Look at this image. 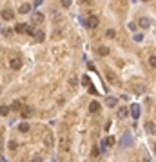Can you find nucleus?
Instances as JSON below:
<instances>
[{
  "label": "nucleus",
  "mask_w": 156,
  "mask_h": 162,
  "mask_svg": "<svg viewBox=\"0 0 156 162\" xmlns=\"http://www.w3.org/2000/svg\"><path fill=\"white\" fill-rule=\"evenodd\" d=\"M104 75H105V80H107L109 84H113V86H118V84H120V78H118V77H116L113 71L105 69V73H104Z\"/></svg>",
  "instance_id": "1"
},
{
  "label": "nucleus",
  "mask_w": 156,
  "mask_h": 162,
  "mask_svg": "<svg viewBox=\"0 0 156 162\" xmlns=\"http://www.w3.org/2000/svg\"><path fill=\"white\" fill-rule=\"evenodd\" d=\"M98 24H100V20H98V16H96V15H89V16L85 18V26H87L89 29H95Z\"/></svg>",
  "instance_id": "2"
},
{
  "label": "nucleus",
  "mask_w": 156,
  "mask_h": 162,
  "mask_svg": "<svg viewBox=\"0 0 156 162\" xmlns=\"http://www.w3.org/2000/svg\"><path fill=\"white\" fill-rule=\"evenodd\" d=\"M44 18H45V16H44L42 13H38V11H36V13H33V15H31V24H42V22H44Z\"/></svg>",
  "instance_id": "3"
},
{
  "label": "nucleus",
  "mask_w": 156,
  "mask_h": 162,
  "mask_svg": "<svg viewBox=\"0 0 156 162\" xmlns=\"http://www.w3.org/2000/svg\"><path fill=\"white\" fill-rule=\"evenodd\" d=\"M151 24H153V22H151V18H147V16H142V18L138 20V26H140L142 29H149V27H151Z\"/></svg>",
  "instance_id": "4"
},
{
  "label": "nucleus",
  "mask_w": 156,
  "mask_h": 162,
  "mask_svg": "<svg viewBox=\"0 0 156 162\" xmlns=\"http://www.w3.org/2000/svg\"><path fill=\"white\" fill-rule=\"evenodd\" d=\"M9 67H11V69H20V67H22V60L16 58V57H13V58L9 60Z\"/></svg>",
  "instance_id": "5"
},
{
  "label": "nucleus",
  "mask_w": 156,
  "mask_h": 162,
  "mask_svg": "<svg viewBox=\"0 0 156 162\" xmlns=\"http://www.w3.org/2000/svg\"><path fill=\"white\" fill-rule=\"evenodd\" d=\"M2 18L4 20H13L15 18V11L13 9H2Z\"/></svg>",
  "instance_id": "6"
},
{
  "label": "nucleus",
  "mask_w": 156,
  "mask_h": 162,
  "mask_svg": "<svg viewBox=\"0 0 156 162\" xmlns=\"http://www.w3.org/2000/svg\"><path fill=\"white\" fill-rule=\"evenodd\" d=\"M129 113H131V117L136 120V119L140 117V106H138V104H133V106H131V109H129Z\"/></svg>",
  "instance_id": "7"
},
{
  "label": "nucleus",
  "mask_w": 156,
  "mask_h": 162,
  "mask_svg": "<svg viewBox=\"0 0 156 162\" xmlns=\"http://www.w3.org/2000/svg\"><path fill=\"white\" fill-rule=\"evenodd\" d=\"M22 117H24V119H31V117H33V108H29V106L24 108V106H22Z\"/></svg>",
  "instance_id": "8"
},
{
  "label": "nucleus",
  "mask_w": 156,
  "mask_h": 162,
  "mask_svg": "<svg viewBox=\"0 0 156 162\" xmlns=\"http://www.w3.org/2000/svg\"><path fill=\"white\" fill-rule=\"evenodd\" d=\"M89 111H91V113H98V111H100V104H98L96 100H91V104H89Z\"/></svg>",
  "instance_id": "9"
},
{
  "label": "nucleus",
  "mask_w": 156,
  "mask_h": 162,
  "mask_svg": "<svg viewBox=\"0 0 156 162\" xmlns=\"http://www.w3.org/2000/svg\"><path fill=\"white\" fill-rule=\"evenodd\" d=\"M44 144H45L47 148H51V146H53V135H51L49 131H47V133L44 135Z\"/></svg>",
  "instance_id": "10"
},
{
  "label": "nucleus",
  "mask_w": 156,
  "mask_h": 162,
  "mask_svg": "<svg viewBox=\"0 0 156 162\" xmlns=\"http://www.w3.org/2000/svg\"><path fill=\"white\" fill-rule=\"evenodd\" d=\"M60 151H69V140L65 137L60 139Z\"/></svg>",
  "instance_id": "11"
},
{
  "label": "nucleus",
  "mask_w": 156,
  "mask_h": 162,
  "mask_svg": "<svg viewBox=\"0 0 156 162\" xmlns=\"http://www.w3.org/2000/svg\"><path fill=\"white\" fill-rule=\"evenodd\" d=\"M98 55H102V57H107V55H109V47H105V46H100V47H98Z\"/></svg>",
  "instance_id": "12"
},
{
  "label": "nucleus",
  "mask_w": 156,
  "mask_h": 162,
  "mask_svg": "<svg viewBox=\"0 0 156 162\" xmlns=\"http://www.w3.org/2000/svg\"><path fill=\"white\" fill-rule=\"evenodd\" d=\"M29 9H31V5H29V4H22V5H20V9H18V11H20V13H22V15H25V13H29Z\"/></svg>",
  "instance_id": "13"
},
{
  "label": "nucleus",
  "mask_w": 156,
  "mask_h": 162,
  "mask_svg": "<svg viewBox=\"0 0 156 162\" xmlns=\"http://www.w3.org/2000/svg\"><path fill=\"white\" fill-rule=\"evenodd\" d=\"M25 27H27L25 24H16V26H15V31H16V33H25Z\"/></svg>",
  "instance_id": "14"
},
{
  "label": "nucleus",
  "mask_w": 156,
  "mask_h": 162,
  "mask_svg": "<svg viewBox=\"0 0 156 162\" xmlns=\"http://www.w3.org/2000/svg\"><path fill=\"white\" fill-rule=\"evenodd\" d=\"M116 102H118V100H116V98H115V97H109V98H107V100H105V104H107V106H109V108H115V106H116Z\"/></svg>",
  "instance_id": "15"
},
{
  "label": "nucleus",
  "mask_w": 156,
  "mask_h": 162,
  "mask_svg": "<svg viewBox=\"0 0 156 162\" xmlns=\"http://www.w3.org/2000/svg\"><path fill=\"white\" fill-rule=\"evenodd\" d=\"M127 115H129V109H127V108H120V111H118V117H120V119H125Z\"/></svg>",
  "instance_id": "16"
},
{
  "label": "nucleus",
  "mask_w": 156,
  "mask_h": 162,
  "mask_svg": "<svg viewBox=\"0 0 156 162\" xmlns=\"http://www.w3.org/2000/svg\"><path fill=\"white\" fill-rule=\"evenodd\" d=\"M18 129H20L22 133H27V131H29V124H27V122H22V124H18Z\"/></svg>",
  "instance_id": "17"
},
{
  "label": "nucleus",
  "mask_w": 156,
  "mask_h": 162,
  "mask_svg": "<svg viewBox=\"0 0 156 162\" xmlns=\"http://www.w3.org/2000/svg\"><path fill=\"white\" fill-rule=\"evenodd\" d=\"M145 129H147V133L154 135V122H147V124H145Z\"/></svg>",
  "instance_id": "18"
},
{
  "label": "nucleus",
  "mask_w": 156,
  "mask_h": 162,
  "mask_svg": "<svg viewBox=\"0 0 156 162\" xmlns=\"http://www.w3.org/2000/svg\"><path fill=\"white\" fill-rule=\"evenodd\" d=\"M35 36H36L38 42H42V40L45 38V33H44V31H35Z\"/></svg>",
  "instance_id": "19"
},
{
  "label": "nucleus",
  "mask_w": 156,
  "mask_h": 162,
  "mask_svg": "<svg viewBox=\"0 0 156 162\" xmlns=\"http://www.w3.org/2000/svg\"><path fill=\"white\" fill-rule=\"evenodd\" d=\"M105 36H107V38H115V36H116V31H115V29H107V31H105Z\"/></svg>",
  "instance_id": "20"
},
{
  "label": "nucleus",
  "mask_w": 156,
  "mask_h": 162,
  "mask_svg": "<svg viewBox=\"0 0 156 162\" xmlns=\"http://www.w3.org/2000/svg\"><path fill=\"white\" fill-rule=\"evenodd\" d=\"M11 109H15V111H20V109H22V104H20L18 100H15V102H13V106H11Z\"/></svg>",
  "instance_id": "21"
},
{
  "label": "nucleus",
  "mask_w": 156,
  "mask_h": 162,
  "mask_svg": "<svg viewBox=\"0 0 156 162\" xmlns=\"http://www.w3.org/2000/svg\"><path fill=\"white\" fill-rule=\"evenodd\" d=\"M0 115H2V117L9 115V108H7V106H0Z\"/></svg>",
  "instance_id": "22"
},
{
  "label": "nucleus",
  "mask_w": 156,
  "mask_h": 162,
  "mask_svg": "<svg viewBox=\"0 0 156 162\" xmlns=\"http://www.w3.org/2000/svg\"><path fill=\"white\" fill-rule=\"evenodd\" d=\"M76 84H78V80H76V77L73 75V77L69 78V86H71V88H76Z\"/></svg>",
  "instance_id": "23"
},
{
  "label": "nucleus",
  "mask_w": 156,
  "mask_h": 162,
  "mask_svg": "<svg viewBox=\"0 0 156 162\" xmlns=\"http://www.w3.org/2000/svg\"><path fill=\"white\" fill-rule=\"evenodd\" d=\"M149 66H151V67H154V66H156V57H154V55H151V57H149Z\"/></svg>",
  "instance_id": "24"
},
{
  "label": "nucleus",
  "mask_w": 156,
  "mask_h": 162,
  "mask_svg": "<svg viewBox=\"0 0 156 162\" xmlns=\"http://www.w3.org/2000/svg\"><path fill=\"white\" fill-rule=\"evenodd\" d=\"M9 150H11V151L16 150V140H9Z\"/></svg>",
  "instance_id": "25"
},
{
  "label": "nucleus",
  "mask_w": 156,
  "mask_h": 162,
  "mask_svg": "<svg viewBox=\"0 0 156 162\" xmlns=\"http://www.w3.org/2000/svg\"><path fill=\"white\" fill-rule=\"evenodd\" d=\"M35 31H36L35 27H25V33H27V35H31V36L35 35Z\"/></svg>",
  "instance_id": "26"
},
{
  "label": "nucleus",
  "mask_w": 156,
  "mask_h": 162,
  "mask_svg": "<svg viewBox=\"0 0 156 162\" xmlns=\"http://www.w3.org/2000/svg\"><path fill=\"white\" fill-rule=\"evenodd\" d=\"M71 4H73L71 0H62V5H64L65 9H67V7H71Z\"/></svg>",
  "instance_id": "27"
},
{
  "label": "nucleus",
  "mask_w": 156,
  "mask_h": 162,
  "mask_svg": "<svg viewBox=\"0 0 156 162\" xmlns=\"http://www.w3.org/2000/svg\"><path fill=\"white\" fill-rule=\"evenodd\" d=\"M115 144V139L113 137H107V146H113Z\"/></svg>",
  "instance_id": "28"
},
{
  "label": "nucleus",
  "mask_w": 156,
  "mask_h": 162,
  "mask_svg": "<svg viewBox=\"0 0 156 162\" xmlns=\"http://www.w3.org/2000/svg\"><path fill=\"white\" fill-rule=\"evenodd\" d=\"M82 80H84V84H85V86H91V82H89V77H84Z\"/></svg>",
  "instance_id": "29"
},
{
  "label": "nucleus",
  "mask_w": 156,
  "mask_h": 162,
  "mask_svg": "<svg viewBox=\"0 0 156 162\" xmlns=\"http://www.w3.org/2000/svg\"><path fill=\"white\" fill-rule=\"evenodd\" d=\"M33 162H42V159H40V157H35V159H33Z\"/></svg>",
  "instance_id": "30"
},
{
  "label": "nucleus",
  "mask_w": 156,
  "mask_h": 162,
  "mask_svg": "<svg viewBox=\"0 0 156 162\" xmlns=\"http://www.w3.org/2000/svg\"><path fill=\"white\" fill-rule=\"evenodd\" d=\"M0 151H2V140H0Z\"/></svg>",
  "instance_id": "31"
},
{
  "label": "nucleus",
  "mask_w": 156,
  "mask_h": 162,
  "mask_svg": "<svg viewBox=\"0 0 156 162\" xmlns=\"http://www.w3.org/2000/svg\"><path fill=\"white\" fill-rule=\"evenodd\" d=\"M80 2H84V4H85V2H87V0H80Z\"/></svg>",
  "instance_id": "32"
},
{
  "label": "nucleus",
  "mask_w": 156,
  "mask_h": 162,
  "mask_svg": "<svg viewBox=\"0 0 156 162\" xmlns=\"http://www.w3.org/2000/svg\"><path fill=\"white\" fill-rule=\"evenodd\" d=\"M142 2H149V0H142Z\"/></svg>",
  "instance_id": "33"
}]
</instances>
